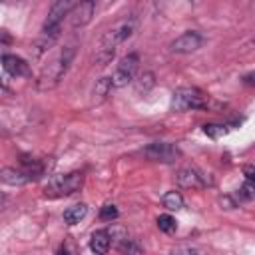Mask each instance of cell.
Returning <instances> with one entry per match:
<instances>
[{"mask_svg":"<svg viewBox=\"0 0 255 255\" xmlns=\"http://www.w3.org/2000/svg\"><path fill=\"white\" fill-rule=\"evenodd\" d=\"M137 66H139V56L137 54H128L120 60L118 68L114 70L112 74V86L114 88H126L133 78H135V72H137Z\"/></svg>","mask_w":255,"mask_h":255,"instance_id":"8992f818","label":"cell"},{"mask_svg":"<svg viewBox=\"0 0 255 255\" xmlns=\"http://www.w3.org/2000/svg\"><path fill=\"white\" fill-rule=\"evenodd\" d=\"M86 213H88L86 203H76V205H72V207H68L64 211V221L68 225H76V223H80L86 217Z\"/></svg>","mask_w":255,"mask_h":255,"instance_id":"5bb4252c","label":"cell"},{"mask_svg":"<svg viewBox=\"0 0 255 255\" xmlns=\"http://www.w3.org/2000/svg\"><path fill=\"white\" fill-rule=\"evenodd\" d=\"M135 26H137V18H135L133 14L124 16L122 20H118V22L104 34V38H102V42H100V46H98V50H96V62H98L100 66H106V64L114 58L116 48H118L122 42H126V40L135 32Z\"/></svg>","mask_w":255,"mask_h":255,"instance_id":"6da1fadb","label":"cell"},{"mask_svg":"<svg viewBox=\"0 0 255 255\" xmlns=\"http://www.w3.org/2000/svg\"><path fill=\"white\" fill-rule=\"evenodd\" d=\"M2 70L6 76H12V78L30 76V66L26 64V60H22L16 54H4L2 56Z\"/></svg>","mask_w":255,"mask_h":255,"instance_id":"30bf717a","label":"cell"},{"mask_svg":"<svg viewBox=\"0 0 255 255\" xmlns=\"http://www.w3.org/2000/svg\"><path fill=\"white\" fill-rule=\"evenodd\" d=\"M74 56H76V48H74L72 44H70V46H64L62 52L42 70V74H40V78H38V88H40V90H50V88H54V86L64 78V74L68 72V68H70Z\"/></svg>","mask_w":255,"mask_h":255,"instance_id":"3957f363","label":"cell"},{"mask_svg":"<svg viewBox=\"0 0 255 255\" xmlns=\"http://www.w3.org/2000/svg\"><path fill=\"white\" fill-rule=\"evenodd\" d=\"M112 247V235L108 229H98L92 233V239H90V249L96 253V255H106Z\"/></svg>","mask_w":255,"mask_h":255,"instance_id":"8fae6325","label":"cell"},{"mask_svg":"<svg viewBox=\"0 0 255 255\" xmlns=\"http://www.w3.org/2000/svg\"><path fill=\"white\" fill-rule=\"evenodd\" d=\"M209 96L203 94L199 88H177L171 96V110L173 112H187V110H207Z\"/></svg>","mask_w":255,"mask_h":255,"instance_id":"277c9868","label":"cell"},{"mask_svg":"<svg viewBox=\"0 0 255 255\" xmlns=\"http://www.w3.org/2000/svg\"><path fill=\"white\" fill-rule=\"evenodd\" d=\"M118 215H120V211H118L116 205H110V203H108V205H104V207L100 209V219H102V221H114Z\"/></svg>","mask_w":255,"mask_h":255,"instance_id":"44dd1931","label":"cell"},{"mask_svg":"<svg viewBox=\"0 0 255 255\" xmlns=\"http://www.w3.org/2000/svg\"><path fill=\"white\" fill-rule=\"evenodd\" d=\"M0 175H2V181L8 183V185H24V183L30 181V177L24 171H18L14 167H4Z\"/></svg>","mask_w":255,"mask_h":255,"instance_id":"4fadbf2b","label":"cell"},{"mask_svg":"<svg viewBox=\"0 0 255 255\" xmlns=\"http://www.w3.org/2000/svg\"><path fill=\"white\" fill-rule=\"evenodd\" d=\"M112 88H114V86H112V78H102V80H98V84H96V88H94V96H98L100 100H104V98L110 94Z\"/></svg>","mask_w":255,"mask_h":255,"instance_id":"ffe728a7","label":"cell"},{"mask_svg":"<svg viewBox=\"0 0 255 255\" xmlns=\"http://www.w3.org/2000/svg\"><path fill=\"white\" fill-rule=\"evenodd\" d=\"M58 255H74V253L70 251V247H68V245H62V247L58 249Z\"/></svg>","mask_w":255,"mask_h":255,"instance_id":"603a6c76","label":"cell"},{"mask_svg":"<svg viewBox=\"0 0 255 255\" xmlns=\"http://www.w3.org/2000/svg\"><path fill=\"white\" fill-rule=\"evenodd\" d=\"M118 251H120L122 255H143L141 245H139L135 239H128V237H124V239L118 243Z\"/></svg>","mask_w":255,"mask_h":255,"instance_id":"2e32d148","label":"cell"},{"mask_svg":"<svg viewBox=\"0 0 255 255\" xmlns=\"http://www.w3.org/2000/svg\"><path fill=\"white\" fill-rule=\"evenodd\" d=\"M157 227H159V231H163V233H173V231L177 229V221H175V217H171L169 213H163V215L157 217Z\"/></svg>","mask_w":255,"mask_h":255,"instance_id":"ac0fdd59","label":"cell"},{"mask_svg":"<svg viewBox=\"0 0 255 255\" xmlns=\"http://www.w3.org/2000/svg\"><path fill=\"white\" fill-rule=\"evenodd\" d=\"M229 131V126L227 124H205L203 126V133L209 135L211 139H217L221 135H225Z\"/></svg>","mask_w":255,"mask_h":255,"instance_id":"e0dca14e","label":"cell"},{"mask_svg":"<svg viewBox=\"0 0 255 255\" xmlns=\"http://www.w3.org/2000/svg\"><path fill=\"white\" fill-rule=\"evenodd\" d=\"M239 199L241 201H249L255 197V179H245V183L239 187Z\"/></svg>","mask_w":255,"mask_h":255,"instance_id":"d6986e66","label":"cell"},{"mask_svg":"<svg viewBox=\"0 0 255 255\" xmlns=\"http://www.w3.org/2000/svg\"><path fill=\"white\" fill-rule=\"evenodd\" d=\"M201 44H203V36L191 30V32H183L181 36H177L169 44V50L175 52V54H191V52L199 50Z\"/></svg>","mask_w":255,"mask_h":255,"instance_id":"ba28073f","label":"cell"},{"mask_svg":"<svg viewBox=\"0 0 255 255\" xmlns=\"http://www.w3.org/2000/svg\"><path fill=\"white\" fill-rule=\"evenodd\" d=\"M181 155L179 147L169 143V141H153L147 147H143V157L149 161H159V163H173Z\"/></svg>","mask_w":255,"mask_h":255,"instance_id":"52a82bcc","label":"cell"},{"mask_svg":"<svg viewBox=\"0 0 255 255\" xmlns=\"http://www.w3.org/2000/svg\"><path fill=\"white\" fill-rule=\"evenodd\" d=\"M161 203H163V207L165 209H169V211H177V209H181L183 207V195L179 193V191H167L163 197H161Z\"/></svg>","mask_w":255,"mask_h":255,"instance_id":"9a60e30c","label":"cell"},{"mask_svg":"<svg viewBox=\"0 0 255 255\" xmlns=\"http://www.w3.org/2000/svg\"><path fill=\"white\" fill-rule=\"evenodd\" d=\"M74 8V2L70 0H60V2H54L50 12H48V18L42 26V34L36 42V56L44 54L46 50H50L54 46V42L60 38V32H62V22L66 16H70Z\"/></svg>","mask_w":255,"mask_h":255,"instance_id":"7a4b0ae2","label":"cell"},{"mask_svg":"<svg viewBox=\"0 0 255 255\" xmlns=\"http://www.w3.org/2000/svg\"><path fill=\"white\" fill-rule=\"evenodd\" d=\"M177 183H179L181 187H187V189H201V187H205V181L201 179V175H199L195 169H191V167L179 169V173H177Z\"/></svg>","mask_w":255,"mask_h":255,"instance_id":"7c38bea8","label":"cell"},{"mask_svg":"<svg viewBox=\"0 0 255 255\" xmlns=\"http://www.w3.org/2000/svg\"><path fill=\"white\" fill-rule=\"evenodd\" d=\"M94 10H96V2L94 0H84V2H78L74 4L72 12H70V22L74 28H82L86 24L92 22V16H94Z\"/></svg>","mask_w":255,"mask_h":255,"instance_id":"9c48e42d","label":"cell"},{"mask_svg":"<svg viewBox=\"0 0 255 255\" xmlns=\"http://www.w3.org/2000/svg\"><path fill=\"white\" fill-rule=\"evenodd\" d=\"M84 183V175L80 171H72L60 177H54L46 185V195H70L76 193Z\"/></svg>","mask_w":255,"mask_h":255,"instance_id":"5b68a950","label":"cell"},{"mask_svg":"<svg viewBox=\"0 0 255 255\" xmlns=\"http://www.w3.org/2000/svg\"><path fill=\"white\" fill-rule=\"evenodd\" d=\"M243 82H245V84H251V86H253V84H255V72H251V74L243 76Z\"/></svg>","mask_w":255,"mask_h":255,"instance_id":"7402d4cb","label":"cell"}]
</instances>
